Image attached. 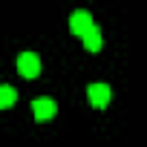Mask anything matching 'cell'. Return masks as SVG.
Listing matches in <instances>:
<instances>
[{"instance_id": "obj_1", "label": "cell", "mask_w": 147, "mask_h": 147, "mask_svg": "<svg viewBox=\"0 0 147 147\" xmlns=\"http://www.w3.org/2000/svg\"><path fill=\"white\" fill-rule=\"evenodd\" d=\"M18 69H20V75L23 78H38L40 75V58L35 52H23L18 58Z\"/></svg>"}, {"instance_id": "obj_4", "label": "cell", "mask_w": 147, "mask_h": 147, "mask_svg": "<svg viewBox=\"0 0 147 147\" xmlns=\"http://www.w3.org/2000/svg\"><path fill=\"white\" fill-rule=\"evenodd\" d=\"M32 110H35V118H38V121H46V118L55 115V101H52V98H35Z\"/></svg>"}, {"instance_id": "obj_3", "label": "cell", "mask_w": 147, "mask_h": 147, "mask_svg": "<svg viewBox=\"0 0 147 147\" xmlns=\"http://www.w3.org/2000/svg\"><path fill=\"white\" fill-rule=\"evenodd\" d=\"M87 95H90V104L92 107H107L110 104V87L107 84H92L87 90Z\"/></svg>"}, {"instance_id": "obj_6", "label": "cell", "mask_w": 147, "mask_h": 147, "mask_svg": "<svg viewBox=\"0 0 147 147\" xmlns=\"http://www.w3.org/2000/svg\"><path fill=\"white\" fill-rule=\"evenodd\" d=\"M12 104H15V90H12V87H0V107L6 110V107H12Z\"/></svg>"}, {"instance_id": "obj_5", "label": "cell", "mask_w": 147, "mask_h": 147, "mask_svg": "<svg viewBox=\"0 0 147 147\" xmlns=\"http://www.w3.org/2000/svg\"><path fill=\"white\" fill-rule=\"evenodd\" d=\"M84 46H87L90 52H98V49H101V32H98V26L84 35Z\"/></svg>"}, {"instance_id": "obj_2", "label": "cell", "mask_w": 147, "mask_h": 147, "mask_svg": "<svg viewBox=\"0 0 147 147\" xmlns=\"http://www.w3.org/2000/svg\"><path fill=\"white\" fill-rule=\"evenodd\" d=\"M69 29L75 32L78 38H84L87 32H92V29H95V23H92V15H90V12H84V9H78L75 15L69 18Z\"/></svg>"}]
</instances>
